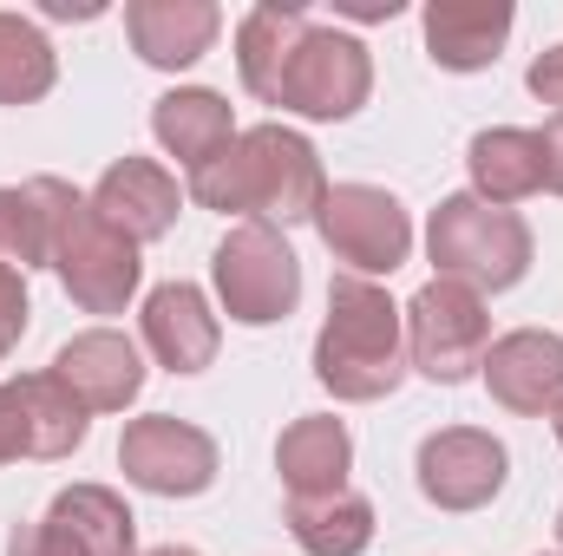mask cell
<instances>
[{
	"mask_svg": "<svg viewBox=\"0 0 563 556\" xmlns=\"http://www.w3.org/2000/svg\"><path fill=\"white\" fill-rule=\"evenodd\" d=\"M217 26H223V13L210 0H132L125 7L132 53H139L144 66H157V73L197 66L217 46Z\"/></svg>",
	"mask_w": 563,
	"mask_h": 556,
	"instance_id": "15",
	"label": "cell"
},
{
	"mask_svg": "<svg viewBox=\"0 0 563 556\" xmlns=\"http://www.w3.org/2000/svg\"><path fill=\"white\" fill-rule=\"evenodd\" d=\"M13 387V400H20V419H26V452L33 458H73L79 445H86V425L92 413L53 380V374H20V380H7Z\"/></svg>",
	"mask_w": 563,
	"mask_h": 556,
	"instance_id": "23",
	"label": "cell"
},
{
	"mask_svg": "<svg viewBox=\"0 0 563 556\" xmlns=\"http://www.w3.org/2000/svg\"><path fill=\"white\" fill-rule=\"evenodd\" d=\"M492 354V314L485 294H472L465 281H426L407 301V367L426 374L432 387H459L485 367Z\"/></svg>",
	"mask_w": 563,
	"mask_h": 556,
	"instance_id": "6",
	"label": "cell"
},
{
	"mask_svg": "<svg viewBox=\"0 0 563 556\" xmlns=\"http://www.w3.org/2000/svg\"><path fill=\"white\" fill-rule=\"evenodd\" d=\"M485 387L505 413L518 419H544L558 413L563 400V334H544V327H518L505 341H492L485 354Z\"/></svg>",
	"mask_w": 563,
	"mask_h": 556,
	"instance_id": "12",
	"label": "cell"
},
{
	"mask_svg": "<svg viewBox=\"0 0 563 556\" xmlns=\"http://www.w3.org/2000/svg\"><path fill=\"white\" fill-rule=\"evenodd\" d=\"M538 151H544V190H558L563 197V112L538 132Z\"/></svg>",
	"mask_w": 563,
	"mask_h": 556,
	"instance_id": "30",
	"label": "cell"
},
{
	"mask_svg": "<svg viewBox=\"0 0 563 556\" xmlns=\"http://www.w3.org/2000/svg\"><path fill=\"white\" fill-rule=\"evenodd\" d=\"M426 256H432L439 281H465L472 294H505L531 269V223L518 210H498V203L459 190L432 210Z\"/></svg>",
	"mask_w": 563,
	"mask_h": 556,
	"instance_id": "4",
	"label": "cell"
},
{
	"mask_svg": "<svg viewBox=\"0 0 563 556\" xmlns=\"http://www.w3.org/2000/svg\"><path fill=\"white\" fill-rule=\"evenodd\" d=\"M341 13H347V20H394L400 0H341Z\"/></svg>",
	"mask_w": 563,
	"mask_h": 556,
	"instance_id": "31",
	"label": "cell"
},
{
	"mask_svg": "<svg viewBox=\"0 0 563 556\" xmlns=\"http://www.w3.org/2000/svg\"><path fill=\"white\" fill-rule=\"evenodd\" d=\"M33 197L46 210V243H53V276L66 281V294L86 308V314H125V301L139 294V243L119 236L92 197H79L73 184L59 177H33Z\"/></svg>",
	"mask_w": 563,
	"mask_h": 556,
	"instance_id": "3",
	"label": "cell"
},
{
	"mask_svg": "<svg viewBox=\"0 0 563 556\" xmlns=\"http://www.w3.org/2000/svg\"><path fill=\"white\" fill-rule=\"evenodd\" d=\"M288 537L308 556H361L374 544V504L361 491L288 498Z\"/></svg>",
	"mask_w": 563,
	"mask_h": 556,
	"instance_id": "22",
	"label": "cell"
},
{
	"mask_svg": "<svg viewBox=\"0 0 563 556\" xmlns=\"http://www.w3.org/2000/svg\"><path fill=\"white\" fill-rule=\"evenodd\" d=\"M551 425H558V445H563V400H558V413H551Z\"/></svg>",
	"mask_w": 563,
	"mask_h": 556,
	"instance_id": "34",
	"label": "cell"
},
{
	"mask_svg": "<svg viewBox=\"0 0 563 556\" xmlns=\"http://www.w3.org/2000/svg\"><path fill=\"white\" fill-rule=\"evenodd\" d=\"M465 170H472V197L511 210L525 197L544 190V151H538V132H518V125H492L465 144Z\"/></svg>",
	"mask_w": 563,
	"mask_h": 556,
	"instance_id": "21",
	"label": "cell"
},
{
	"mask_svg": "<svg viewBox=\"0 0 563 556\" xmlns=\"http://www.w3.org/2000/svg\"><path fill=\"white\" fill-rule=\"evenodd\" d=\"M511 40V0H432L426 7V59L445 73H485Z\"/></svg>",
	"mask_w": 563,
	"mask_h": 556,
	"instance_id": "16",
	"label": "cell"
},
{
	"mask_svg": "<svg viewBox=\"0 0 563 556\" xmlns=\"http://www.w3.org/2000/svg\"><path fill=\"white\" fill-rule=\"evenodd\" d=\"M46 524L79 556H139V518L112 485H66L46 504Z\"/></svg>",
	"mask_w": 563,
	"mask_h": 556,
	"instance_id": "20",
	"label": "cell"
},
{
	"mask_svg": "<svg viewBox=\"0 0 563 556\" xmlns=\"http://www.w3.org/2000/svg\"><path fill=\"white\" fill-rule=\"evenodd\" d=\"M190 197L223 216L250 223H314V203L328 197L314 144L288 125H250L230 151H217L203 170H190Z\"/></svg>",
	"mask_w": 563,
	"mask_h": 556,
	"instance_id": "1",
	"label": "cell"
},
{
	"mask_svg": "<svg viewBox=\"0 0 563 556\" xmlns=\"http://www.w3.org/2000/svg\"><path fill=\"white\" fill-rule=\"evenodd\" d=\"M0 269H53V243H46V210L33 197V184L7 190L0 184Z\"/></svg>",
	"mask_w": 563,
	"mask_h": 556,
	"instance_id": "25",
	"label": "cell"
},
{
	"mask_svg": "<svg viewBox=\"0 0 563 556\" xmlns=\"http://www.w3.org/2000/svg\"><path fill=\"white\" fill-rule=\"evenodd\" d=\"M7 556H79L46 518L40 524H13V537H7Z\"/></svg>",
	"mask_w": 563,
	"mask_h": 556,
	"instance_id": "27",
	"label": "cell"
},
{
	"mask_svg": "<svg viewBox=\"0 0 563 556\" xmlns=\"http://www.w3.org/2000/svg\"><path fill=\"white\" fill-rule=\"evenodd\" d=\"M53 79H59L53 40L33 20L0 13V105H33V99L53 92Z\"/></svg>",
	"mask_w": 563,
	"mask_h": 556,
	"instance_id": "24",
	"label": "cell"
},
{
	"mask_svg": "<svg viewBox=\"0 0 563 556\" xmlns=\"http://www.w3.org/2000/svg\"><path fill=\"white\" fill-rule=\"evenodd\" d=\"M13 458H33V452H26V419H20L13 387H0V465H13Z\"/></svg>",
	"mask_w": 563,
	"mask_h": 556,
	"instance_id": "29",
	"label": "cell"
},
{
	"mask_svg": "<svg viewBox=\"0 0 563 556\" xmlns=\"http://www.w3.org/2000/svg\"><path fill=\"white\" fill-rule=\"evenodd\" d=\"M151 132L170 157H184L190 170H203L217 151L236 144V119H230V99L210 92V86H177L151 105Z\"/></svg>",
	"mask_w": 563,
	"mask_h": 556,
	"instance_id": "19",
	"label": "cell"
},
{
	"mask_svg": "<svg viewBox=\"0 0 563 556\" xmlns=\"http://www.w3.org/2000/svg\"><path fill=\"white\" fill-rule=\"evenodd\" d=\"M374 92V59L354 33H334V26H308L288 79H282V112H301V119H354Z\"/></svg>",
	"mask_w": 563,
	"mask_h": 556,
	"instance_id": "9",
	"label": "cell"
},
{
	"mask_svg": "<svg viewBox=\"0 0 563 556\" xmlns=\"http://www.w3.org/2000/svg\"><path fill=\"white\" fill-rule=\"evenodd\" d=\"M314 230L334 249V263H347L361 281L394 276L413 256V216L380 184H328V197L314 203Z\"/></svg>",
	"mask_w": 563,
	"mask_h": 556,
	"instance_id": "7",
	"label": "cell"
},
{
	"mask_svg": "<svg viewBox=\"0 0 563 556\" xmlns=\"http://www.w3.org/2000/svg\"><path fill=\"white\" fill-rule=\"evenodd\" d=\"M26 276L20 269H0V360L20 347V334H26Z\"/></svg>",
	"mask_w": 563,
	"mask_h": 556,
	"instance_id": "26",
	"label": "cell"
},
{
	"mask_svg": "<svg viewBox=\"0 0 563 556\" xmlns=\"http://www.w3.org/2000/svg\"><path fill=\"white\" fill-rule=\"evenodd\" d=\"M525 86H531V92H538L544 105H558V112H563V40L551 46V53H538V59H531Z\"/></svg>",
	"mask_w": 563,
	"mask_h": 556,
	"instance_id": "28",
	"label": "cell"
},
{
	"mask_svg": "<svg viewBox=\"0 0 563 556\" xmlns=\"http://www.w3.org/2000/svg\"><path fill=\"white\" fill-rule=\"evenodd\" d=\"M92 210H99L119 236L157 243V236L177 230L184 197H177V177H170L157 157H119V164H106V177L92 184Z\"/></svg>",
	"mask_w": 563,
	"mask_h": 556,
	"instance_id": "13",
	"label": "cell"
},
{
	"mask_svg": "<svg viewBox=\"0 0 563 556\" xmlns=\"http://www.w3.org/2000/svg\"><path fill=\"white\" fill-rule=\"evenodd\" d=\"M40 13H46V20H92L99 7H92V0H40Z\"/></svg>",
	"mask_w": 563,
	"mask_h": 556,
	"instance_id": "32",
	"label": "cell"
},
{
	"mask_svg": "<svg viewBox=\"0 0 563 556\" xmlns=\"http://www.w3.org/2000/svg\"><path fill=\"white\" fill-rule=\"evenodd\" d=\"M347 465H354V438L347 425L328 413L295 419L276 438V471L288 485V498H328V491H347Z\"/></svg>",
	"mask_w": 563,
	"mask_h": 556,
	"instance_id": "18",
	"label": "cell"
},
{
	"mask_svg": "<svg viewBox=\"0 0 563 556\" xmlns=\"http://www.w3.org/2000/svg\"><path fill=\"white\" fill-rule=\"evenodd\" d=\"M217 341H223V327H217L197 281H164V288L144 294V347L157 354V367L203 374L217 360Z\"/></svg>",
	"mask_w": 563,
	"mask_h": 556,
	"instance_id": "14",
	"label": "cell"
},
{
	"mask_svg": "<svg viewBox=\"0 0 563 556\" xmlns=\"http://www.w3.org/2000/svg\"><path fill=\"white\" fill-rule=\"evenodd\" d=\"M558 556H563V551H558Z\"/></svg>",
	"mask_w": 563,
	"mask_h": 556,
	"instance_id": "36",
	"label": "cell"
},
{
	"mask_svg": "<svg viewBox=\"0 0 563 556\" xmlns=\"http://www.w3.org/2000/svg\"><path fill=\"white\" fill-rule=\"evenodd\" d=\"M314 380L347 407L387 400L407 380V314L394 308L387 288L361 276H341L328 288V321L314 334Z\"/></svg>",
	"mask_w": 563,
	"mask_h": 556,
	"instance_id": "2",
	"label": "cell"
},
{
	"mask_svg": "<svg viewBox=\"0 0 563 556\" xmlns=\"http://www.w3.org/2000/svg\"><path fill=\"white\" fill-rule=\"evenodd\" d=\"M308 26H314V20H308L295 0H263V7L243 13V26H236V73H243V86H250L263 105H282V79H288V66H295Z\"/></svg>",
	"mask_w": 563,
	"mask_h": 556,
	"instance_id": "17",
	"label": "cell"
},
{
	"mask_svg": "<svg viewBox=\"0 0 563 556\" xmlns=\"http://www.w3.org/2000/svg\"><path fill=\"white\" fill-rule=\"evenodd\" d=\"M46 374H53L86 413H125L144 393V360L119 327H86V334H73V341L53 354Z\"/></svg>",
	"mask_w": 563,
	"mask_h": 556,
	"instance_id": "11",
	"label": "cell"
},
{
	"mask_svg": "<svg viewBox=\"0 0 563 556\" xmlns=\"http://www.w3.org/2000/svg\"><path fill=\"white\" fill-rule=\"evenodd\" d=\"M210 276H217L223 314L243 321V327H276L301 301V263H295V249H288V236L276 223H236L217 243Z\"/></svg>",
	"mask_w": 563,
	"mask_h": 556,
	"instance_id": "5",
	"label": "cell"
},
{
	"mask_svg": "<svg viewBox=\"0 0 563 556\" xmlns=\"http://www.w3.org/2000/svg\"><path fill=\"white\" fill-rule=\"evenodd\" d=\"M119 465L125 478L151 491V498H203L217 485V438L190 419H170V413H144L125 425L119 438Z\"/></svg>",
	"mask_w": 563,
	"mask_h": 556,
	"instance_id": "8",
	"label": "cell"
},
{
	"mask_svg": "<svg viewBox=\"0 0 563 556\" xmlns=\"http://www.w3.org/2000/svg\"><path fill=\"white\" fill-rule=\"evenodd\" d=\"M558 544H563V511H558Z\"/></svg>",
	"mask_w": 563,
	"mask_h": 556,
	"instance_id": "35",
	"label": "cell"
},
{
	"mask_svg": "<svg viewBox=\"0 0 563 556\" xmlns=\"http://www.w3.org/2000/svg\"><path fill=\"white\" fill-rule=\"evenodd\" d=\"M144 556H197V551H184V544H164V551H144Z\"/></svg>",
	"mask_w": 563,
	"mask_h": 556,
	"instance_id": "33",
	"label": "cell"
},
{
	"mask_svg": "<svg viewBox=\"0 0 563 556\" xmlns=\"http://www.w3.org/2000/svg\"><path fill=\"white\" fill-rule=\"evenodd\" d=\"M413 471H420L426 504H439V511H485V504L505 491L511 458H505V445H498L492 432H478V425H445V432H432L420 445Z\"/></svg>",
	"mask_w": 563,
	"mask_h": 556,
	"instance_id": "10",
	"label": "cell"
}]
</instances>
